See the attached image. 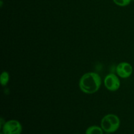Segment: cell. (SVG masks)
I'll use <instances>...</instances> for the list:
<instances>
[{
  "label": "cell",
  "instance_id": "6da1fadb",
  "mask_svg": "<svg viewBox=\"0 0 134 134\" xmlns=\"http://www.w3.org/2000/svg\"><path fill=\"white\" fill-rule=\"evenodd\" d=\"M79 85L82 92L86 94H93L99 90L102 85V79L98 73L89 72L81 77Z\"/></svg>",
  "mask_w": 134,
  "mask_h": 134
},
{
  "label": "cell",
  "instance_id": "7a4b0ae2",
  "mask_svg": "<svg viewBox=\"0 0 134 134\" xmlns=\"http://www.w3.org/2000/svg\"><path fill=\"white\" fill-rule=\"evenodd\" d=\"M120 126V119L114 114L106 115L103 116L101 121V127L106 133H112L116 132Z\"/></svg>",
  "mask_w": 134,
  "mask_h": 134
},
{
  "label": "cell",
  "instance_id": "3957f363",
  "mask_svg": "<svg viewBox=\"0 0 134 134\" xmlns=\"http://www.w3.org/2000/svg\"><path fill=\"white\" fill-rule=\"evenodd\" d=\"M1 129L4 134H21L22 126L18 120H10L5 122Z\"/></svg>",
  "mask_w": 134,
  "mask_h": 134
},
{
  "label": "cell",
  "instance_id": "277c9868",
  "mask_svg": "<svg viewBox=\"0 0 134 134\" xmlns=\"http://www.w3.org/2000/svg\"><path fill=\"white\" fill-rule=\"evenodd\" d=\"M104 85L108 90L115 92L120 88V81L116 75L114 73H109L105 77Z\"/></svg>",
  "mask_w": 134,
  "mask_h": 134
},
{
  "label": "cell",
  "instance_id": "5b68a950",
  "mask_svg": "<svg viewBox=\"0 0 134 134\" xmlns=\"http://www.w3.org/2000/svg\"><path fill=\"white\" fill-rule=\"evenodd\" d=\"M116 71L119 77L126 79L132 75L133 73V68L129 63L121 62L116 66Z\"/></svg>",
  "mask_w": 134,
  "mask_h": 134
},
{
  "label": "cell",
  "instance_id": "8992f818",
  "mask_svg": "<svg viewBox=\"0 0 134 134\" xmlns=\"http://www.w3.org/2000/svg\"><path fill=\"white\" fill-rule=\"evenodd\" d=\"M104 131L98 126H91L86 129L85 134H103Z\"/></svg>",
  "mask_w": 134,
  "mask_h": 134
},
{
  "label": "cell",
  "instance_id": "52a82bcc",
  "mask_svg": "<svg viewBox=\"0 0 134 134\" xmlns=\"http://www.w3.org/2000/svg\"><path fill=\"white\" fill-rule=\"evenodd\" d=\"M9 79H10V76L8 72L3 71L1 74V77H0V81H1V84L3 86H5L9 82Z\"/></svg>",
  "mask_w": 134,
  "mask_h": 134
},
{
  "label": "cell",
  "instance_id": "ba28073f",
  "mask_svg": "<svg viewBox=\"0 0 134 134\" xmlns=\"http://www.w3.org/2000/svg\"><path fill=\"white\" fill-rule=\"evenodd\" d=\"M114 3L119 7H126L128 6L131 3L132 0H113Z\"/></svg>",
  "mask_w": 134,
  "mask_h": 134
},
{
  "label": "cell",
  "instance_id": "9c48e42d",
  "mask_svg": "<svg viewBox=\"0 0 134 134\" xmlns=\"http://www.w3.org/2000/svg\"><path fill=\"white\" fill-rule=\"evenodd\" d=\"M2 5H3V1H2V0H1V7H2Z\"/></svg>",
  "mask_w": 134,
  "mask_h": 134
},
{
  "label": "cell",
  "instance_id": "30bf717a",
  "mask_svg": "<svg viewBox=\"0 0 134 134\" xmlns=\"http://www.w3.org/2000/svg\"><path fill=\"white\" fill-rule=\"evenodd\" d=\"M105 134H111V133H106Z\"/></svg>",
  "mask_w": 134,
  "mask_h": 134
},
{
  "label": "cell",
  "instance_id": "8fae6325",
  "mask_svg": "<svg viewBox=\"0 0 134 134\" xmlns=\"http://www.w3.org/2000/svg\"><path fill=\"white\" fill-rule=\"evenodd\" d=\"M0 134H4L3 133V132H1V133H0Z\"/></svg>",
  "mask_w": 134,
  "mask_h": 134
},
{
  "label": "cell",
  "instance_id": "7c38bea8",
  "mask_svg": "<svg viewBox=\"0 0 134 134\" xmlns=\"http://www.w3.org/2000/svg\"><path fill=\"white\" fill-rule=\"evenodd\" d=\"M133 1H134V0H133Z\"/></svg>",
  "mask_w": 134,
  "mask_h": 134
},
{
  "label": "cell",
  "instance_id": "4fadbf2b",
  "mask_svg": "<svg viewBox=\"0 0 134 134\" xmlns=\"http://www.w3.org/2000/svg\"><path fill=\"white\" fill-rule=\"evenodd\" d=\"M76 134H77V133H76Z\"/></svg>",
  "mask_w": 134,
  "mask_h": 134
}]
</instances>
